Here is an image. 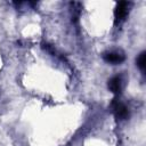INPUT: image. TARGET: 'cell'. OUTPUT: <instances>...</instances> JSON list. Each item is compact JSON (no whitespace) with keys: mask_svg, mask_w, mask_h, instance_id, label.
Listing matches in <instances>:
<instances>
[{"mask_svg":"<svg viewBox=\"0 0 146 146\" xmlns=\"http://www.w3.org/2000/svg\"><path fill=\"white\" fill-rule=\"evenodd\" d=\"M111 107H112V111L115 114L116 119L125 120V119L129 117V110H128V107L123 103H121L120 100L114 99L112 102V104H111Z\"/></svg>","mask_w":146,"mask_h":146,"instance_id":"1","label":"cell"},{"mask_svg":"<svg viewBox=\"0 0 146 146\" xmlns=\"http://www.w3.org/2000/svg\"><path fill=\"white\" fill-rule=\"evenodd\" d=\"M103 58L106 63H110V64H121L123 60H124V55L123 52L121 51H117V50H113V51H107V52H104L103 55Z\"/></svg>","mask_w":146,"mask_h":146,"instance_id":"3","label":"cell"},{"mask_svg":"<svg viewBox=\"0 0 146 146\" xmlns=\"http://www.w3.org/2000/svg\"><path fill=\"white\" fill-rule=\"evenodd\" d=\"M107 86H108V89H110L113 94L119 95V94L121 92V90H122V78L119 76V75H115V76L111 78V79L108 80Z\"/></svg>","mask_w":146,"mask_h":146,"instance_id":"4","label":"cell"},{"mask_svg":"<svg viewBox=\"0 0 146 146\" xmlns=\"http://www.w3.org/2000/svg\"><path fill=\"white\" fill-rule=\"evenodd\" d=\"M129 13V3L127 1H120L114 10V17H115V23H121L125 19Z\"/></svg>","mask_w":146,"mask_h":146,"instance_id":"2","label":"cell"},{"mask_svg":"<svg viewBox=\"0 0 146 146\" xmlns=\"http://www.w3.org/2000/svg\"><path fill=\"white\" fill-rule=\"evenodd\" d=\"M137 66L140 68V71L144 73L145 72V67H146V52L145 51H141L139 54V56L137 57Z\"/></svg>","mask_w":146,"mask_h":146,"instance_id":"5","label":"cell"}]
</instances>
